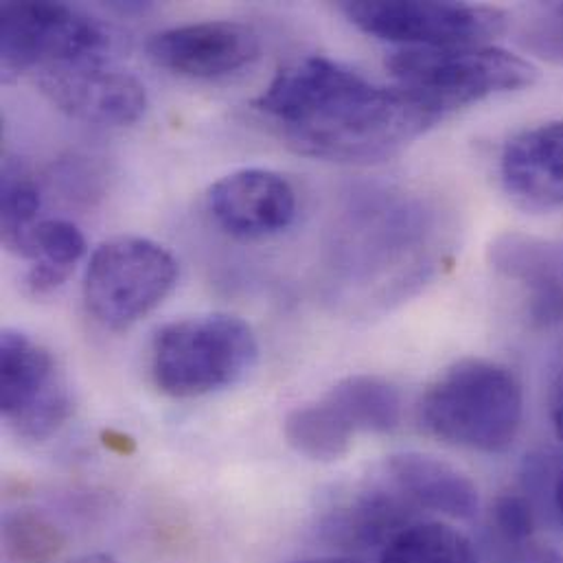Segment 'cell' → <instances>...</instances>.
I'll return each instance as SVG.
<instances>
[{
    "mask_svg": "<svg viewBox=\"0 0 563 563\" xmlns=\"http://www.w3.org/2000/svg\"><path fill=\"white\" fill-rule=\"evenodd\" d=\"M340 11L366 35L404 48L481 46L507 26L505 11L463 2L357 0Z\"/></svg>",
    "mask_w": 563,
    "mask_h": 563,
    "instance_id": "8992f818",
    "label": "cell"
},
{
    "mask_svg": "<svg viewBox=\"0 0 563 563\" xmlns=\"http://www.w3.org/2000/svg\"><path fill=\"white\" fill-rule=\"evenodd\" d=\"M553 426H555V434L563 443V384L558 388V397L553 404Z\"/></svg>",
    "mask_w": 563,
    "mask_h": 563,
    "instance_id": "d4e9b609",
    "label": "cell"
},
{
    "mask_svg": "<svg viewBox=\"0 0 563 563\" xmlns=\"http://www.w3.org/2000/svg\"><path fill=\"white\" fill-rule=\"evenodd\" d=\"M64 563H121L119 560H114L112 555H106V553H92V555H79L75 560H68Z\"/></svg>",
    "mask_w": 563,
    "mask_h": 563,
    "instance_id": "484cf974",
    "label": "cell"
},
{
    "mask_svg": "<svg viewBox=\"0 0 563 563\" xmlns=\"http://www.w3.org/2000/svg\"><path fill=\"white\" fill-rule=\"evenodd\" d=\"M86 255L84 233L68 220H42L31 235V257L62 273L73 271Z\"/></svg>",
    "mask_w": 563,
    "mask_h": 563,
    "instance_id": "ffe728a7",
    "label": "cell"
},
{
    "mask_svg": "<svg viewBox=\"0 0 563 563\" xmlns=\"http://www.w3.org/2000/svg\"><path fill=\"white\" fill-rule=\"evenodd\" d=\"M384 476L419 511L452 520H472L481 498L476 485L456 467L419 452L395 454L384 465Z\"/></svg>",
    "mask_w": 563,
    "mask_h": 563,
    "instance_id": "5bb4252c",
    "label": "cell"
},
{
    "mask_svg": "<svg viewBox=\"0 0 563 563\" xmlns=\"http://www.w3.org/2000/svg\"><path fill=\"white\" fill-rule=\"evenodd\" d=\"M498 563H563V555L549 544L538 542L536 538L518 542V544H503L494 547Z\"/></svg>",
    "mask_w": 563,
    "mask_h": 563,
    "instance_id": "603a6c76",
    "label": "cell"
},
{
    "mask_svg": "<svg viewBox=\"0 0 563 563\" xmlns=\"http://www.w3.org/2000/svg\"><path fill=\"white\" fill-rule=\"evenodd\" d=\"M419 514L384 481L329 507L318 522V536L342 555L384 551L404 529L419 522Z\"/></svg>",
    "mask_w": 563,
    "mask_h": 563,
    "instance_id": "7c38bea8",
    "label": "cell"
},
{
    "mask_svg": "<svg viewBox=\"0 0 563 563\" xmlns=\"http://www.w3.org/2000/svg\"><path fill=\"white\" fill-rule=\"evenodd\" d=\"M520 42L529 53L563 66V13L555 11V18L529 24Z\"/></svg>",
    "mask_w": 563,
    "mask_h": 563,
    "instance_id": "7402d4cb",
    "label": "cell"
},
{
    "mask_svg": "<svg viewBox=\"0 0 563 563\" xmlns=\"http://www.w3.org/2000/svg\"><path fill=\"white\" fill-rule=\"evenodd\" d=\"M296 563H364L353 555H329V558H313V560H302Z\"/></svg>",
    "mask_w": 563,
    "mask_h": 563,
    "instance_id": "4316f807",
    "label": "cell"
},
{
    "mask_svg": "<svg viewBox=\"0 0 563 563\" xmlns=\"http://www.w3.org/2000/svg\"><path fill=\"white\" fill-rule=\"evenodd\" d=\"M494 547L518 544L536 538V511L529 498L520 494L500 496L492 511Z\"/></svg>",
    "mask_w": 563,
    "mask_h": 563,
    "instance_id": "44dd1931",
    "label": "cell"
},
{
    "mask_svg": "<svg viewBox=\"0 0 563 563\" xmlns=\"http://www.w3.org/2000/svg\"><path fill=\"white\" fill-rule=\"evenodd\" d=\"M253 106L298 154L331 163L386 161L445 119L412 90L320 55L285 66Z\"/></svg>",
    "mask_w": 563,
    "mask_h": 563,
    "instance_id": "6da1fadb",
    "label": "cell"
},
{
    "mask_svg": "<svg viewBox=\"0 0 563 563\" xmlns=\"http://www.w3.org/2000/svg\"><path fill=\"white\" fill-rule=\"evenodd\" d=\"M147 53L154 64L174 75L218 79L255 62L262 37L253 26L235 20H205L152 35Z\"/></svg>",
    "mask_w": 563,
    "mask_h": 563,
    "instance_id": "30bf717a",
    "label": "cell"
},
{
    "mask_svg": "<svg viewBox=\"0 0 563 563\" xmlns=\"http://www.w3.org/2000/svg\"><path fill=\"white\" fill-rule=\"evenodd\" d=\"M553 503H555V511L560 516L563 525V472L555 481V489H553Z\"/></svg>",
    "mask_w": 563,
    "mask_h": 563,
    "instance_id": "83f0119b",
    "label": "cell"
},
{
    "mask_svg": "<svg viewBox=\"0 0 563 563\" xmlns=\"http://www.w3.org/2000/svg\"><path fill=\"white\" fill-rule=\"evenodd\" d=\"M555 11H558V13H563V2L562 4H558V7H555Z\"/></svg>",
    "mask_w": 563,
    "mask_h": 563,
    "instance_id": "f1b7e54d",
    "label": "cell"
},
{
    "mask_svg": "<svg viewBox=\"0 0 563 563\" xmlns=\"http://www.w3.org/2000/svg\"><path fill=\"white\" fill-rule=\"evenodd\" d=\"M419 417L432 437L450 445L500 454L516 443L522 428V384L505 364L467 357L428 386Z\"/></svg>",
    "mask_w": 563,
    "mask_h": 563,
    "instance_id": "7a4b0ae2",
    "label": "cell"
},
{
    "mask_svg": "<svg viewBox=\"0 0 563 563\" xmlns=\"http://www.w3.org/2000/svg\"><path fill=\"white\" fill-rule=\"evenodd\" d=\"M207 205L216 224L240 240L279 235L296 216L291 185L271 169H240L220 178Z\"/></svg>",
    "mask_w": 563,
    "mask_h": 563,
    "instance_id": "8fae6325",
    "label": "cell"
},
{
    "mask_svg": "<svg viewBox=\"0 0 563 563\" xmlns=\"http://www.w3.org/2000/svg\"><path fill=\"white\" fill-rule=\"evenodd\" d=\"M64 549V533L35 511H15L2 522V551L11 563L59 562Z\"/></svg>",
    "mask_w": 563,
    "mask_h": 563,
    "instance_id": "d6986e66",
    "label": "cell"
},
{
    "mask_svg": "<svg viewBox=\"0 0 563 563\" xmlns=\"http://www.w3.org/2000/svg\"><path fill=\"white\" fill-rule=\"evenodd\" d=\"M66 279H68V273H62L42 262H33V266L26 273V287L31 294L44 296V294H51L53 289H57Z\"/></svg>",
    "mask_w": 563,
    "mask_h": 563,
    "instance_id": "cb8c5ba5",
    "label": "cell"
},
{
    "mask_svg": "<svg viewBox=\"0 0 563 563\" xmlns=\"http://www.w3.org/2000/svg\"><path fill=\"white\" fill-rule=\"evenodd\" d=\"M283 434L296 454L320 463H333L346 456L355 439V432L322 397L291 410L285 417Z\"/></svg>",
    "mask_w": 563,
    "mask_h": 563,
    "instance_id": "2e32d148",
    "label": "cell"
},
{
    "mask_svg": "<svg viewBox=\"0 0 563 563\" xmlns=\"http://www.w3.org/2000/svg\"><path fill=\"white\" fill-rule=\"evenodd\" d=\"M322 399L355 434H386L401 421V395L379 375L344 377Z\"/></svg>",
    "mask_w": 563,
    "mask_h": 563,
    "instance_id": "9a60e30c",
    "label": "cell"
},
{
    "mask_svg": "<svg viewBox=\"0 0 563 563\" xmlns=\"http://www.w3.org/2000/svg\"><path fill=\"white\" fill-rule=\"evenodd\" d=\"M500 178L514 202L527 211L563 207V121L522 130L507 141Z\"/></svg>",
    "mask_w": 563,
    "mask_h": 563,
    "instance_id": "4fadbf2b",
    "label": "cell"
},
{
    "mask_svg": "<svg viewBox=\"0 0 563 563\" xmlns=\"http://www.w3.org/2000/svg\"><path fill=\"white\" fill-rule=\"evenodd\" d=\"M40 191L29 172L7 161L2 167L0 183V224H2V244L20 255L31 257V235L40 224Z\"/></svg>",
    "mask_w": 563,
    "mask_h": 563,
    "instance_id": "ac0fdd59",
    "label": "cell"
},
{
    "mask_svg": "<svg viewBox=\"0 0 563 563\" xmlns=\"http://www.w3.org/2000/svg\"><path fill=\"white\" fill-rule=\"evenodd\" d=\"M176 283L178 262L165 246L123 235L92 253L84 277V302L101 327L123 331L152 313Z\"/></svg>",
    "mask_w": 563,
    "mask_h": 563,
    "instance_id": "5b68a950",
    "label": "cell"
},
{
    "mask_svg": "<svg viewBox=\"0 0 563 563\" xmlns=\"http://www.w3.org/2000/svg\"><path fill=\"white\" fill-rule=\"evenodd\" d=\"M379 563H476V551L454 527L419 520L382 551Z\"/></svg>",
    "mask_w": 563,
    "mask_h": 563,
    "instance_id": "e0dca14e",
    "label": "cell"
},
{
    "mask_svg": "<svg viewBox=\"0 0 563 563\" xmlns=\"http://www.w3.org/2000/svg\"><path fill=\"white\" fill-rule=\"evenodd\" d=\"M37 86L57 110L90 125H132L147 110L145 86L128 70L103 66V59L40 70Z\"/></svg>",
    "mask_w": 563,
    "mask_h": 563,
    "instance_id": "9c48e42d",
    "label": "cell"
},
{
    "mask_svg": "<svg viewBox=\"0 0 563 563\" xmlns=\"http://www.w3.org/2000/svg\"><path fill=\"white\" fill-rule=\"evenodd\" d=\"M257 355L260 344L249 322L231 313H202L156 333L150 373L161 393L198 399L240 384L255 368Z\"/></svg>",
    "mask_w": 563,
    "mask_h": 563,
    "instance_id": "3957f363",
    "label": "cell"
},
{
    "mask_svg": "<svg viewBox=\"0 0 563 563\" xmlns=\"http://www.w3.org/2000/svg\"><path fill=\"white\" fill-rule=\"evenodd\" d=\"M386 68L404 86L428 101L443 117L503 92L529 88L538 68L498 46L401 48L386 59Z\"/></svg>",
    "mask_w": 563,
    "mask_h": 563,
    "instance_id": "277c9868",
    "label": "cell"
},
{
    "mask_svg": "<svg viewBox=\"0 0 563 563\" xmlns=\"http://www.w3.org/2000/svg\"><path fill=\"white\" fill-rule=\"evenodd\" d=\"M0 412L26 441L55 437L73 415V399L48 349L18 329L0 335Z\"/></svg>",
    "mask_w": 563,
    "mask_h": 563,
    "instance_id": "ba28073f",
    "label": "cell"
},
{
    "mask_svg": "<svg viewBox=\"0 0 563 563\" xmlns=\"http://www.w3.org/2000/svg\"><path fill=\"white\" fill-rule=\"evenodd\" d=\"M106 29L59 2H4L0 9V57L7 73L103 59Z\"/></svg>",
    "mask_w": 563,
    "mask_h": 563,
    "instance_id": "52a82bcc",
    "label": "cell"
}]
</instances>
